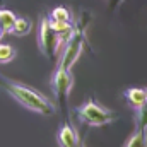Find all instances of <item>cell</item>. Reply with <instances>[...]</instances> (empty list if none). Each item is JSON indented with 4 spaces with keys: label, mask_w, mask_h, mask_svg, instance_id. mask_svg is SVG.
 <instances>
[{
    "label": "cell",
    "mask_w": 147,
    "mask_h": 147,
    "mask_svg": "<svg viewBox=\"0 0 147 147\" xmlns=\"http://www.w3.org/2000/svg\"><path fill=\"white\" fill-rule=\"evenodd\" d=\"M0 87L7 94H10L19 105H22L24 108H28L33 113H39L43 116H51L55 113V105L46 96H43L41 92H38L31 87H26L19 82H14L3 75H0Z\"/></svg>",
    "instance_id": "cell-1"
},
{
    "label": "cell",
    "mask_w": 147,
    "mask_h": 147,
    "mask_svg": "<svg viewBox=\"0 0 147 147\" xmlns=\"http://www.w3.org/2000/svg\"><path fill=\"white\" fill-rule=\"evenodd\" d=\"M77 118H79V121H82L89 127H105L116 120V115L111 110L103 108L96 101L89 99L86 105L77 108Z\"/></svg>",
    "instance_id": "cell-2"
},
{
    "label": "cell",
    "mask_w": 147,
    "mask_h": 147,
    "mask_svg": "<svg viewBox=\"0 0 147 147\" xmlns=\"http://www.w3.org/2000/svg\"><path fill=\"white\" fill-rule=\"evenodd\" d=\"M84 29L82 28H74V33L70 38L65 41V48H63V55L60 58L58 69L62 70H70L74 65L77 63L80 53H82V46H84Z\"/></svg>",
    "instance_id": "cell-3"
},
{
    "label": "cell",
    "mask_w": 147,
    "mask_h": 147,
    "mask_svg": "<svg viewBox=\"0 0 147 147\" xmlns=\"http://www.w3.org/2000/svg\"><path fill=\"white\" fill-rule=\"evenodd\" d=\"M62 41L58 34L53 31V28L50 26V19L45 17L41 19L39 22V29H38V46H39V51L48 58V60H53V57L57 55V50L60 48Z\"/></svg>",
    "instance_id": "cell-4"
},
{
    "label": "cell",
    "mask_w": 147,
    "mask_h": 147,
    "mask_svg": "<svg viewBox=\"0 0 147 147\" xmlns=\"http://www.w3.org/2000/svg\"><path fill=\"white\" fill-rule=\"evenodd\" d=\"M72 89V74L70 70L58 69L53 75V92L57 98V103L62 110L67 108V96Z\"/></svg>",
    "instance_id": "cell-5"
},
{
    "label": "cell",
    "mask_w": 147,
    "mask_h": 147,
    "mask_svg": "<svg viewBox=\"0 0 147 147\" xmlns=\"http://www.w3.org/2000/svg\"><path fill=\"white\" fill-rule=\"evenodd\" d=\"M125 98L134 110H142L147 105V91L142 87H130L125 91Z\"/></svg>",
    "instance_id": "cell-6"
},
{
    "label": "cell",
    "mask_w": 147,
    "mask_h": 147,
    "mask_svg": "<svg viewBox=\"0 0 147 147\" xmlns=\"http://www.w3.org/2000/svg\"><path fill=\"white\" fill-rule=\"evenodd\" d=\"M58 142L62 147H77L79 146V139L77 134L70 125H63L58 132Z\"/></svg>",
    "instance_id": "cell-7"
},
{
    "label": "cell",
    "mask_w": 147,
    "mask_h": 147,
    "mask_svg": "<svg viewBox=\"0 0 147 147\" xmlns=\"http://www.w3.org/2000/svg\"><path fill=\"white\" fill-rule=\"evenodd\" d=\"M50 19V17H48ZM50 26L53 28V31L58 34V38H60V41L62 43H65L69 38H70V34L74 33V26L70 21H53V19H50Z\"/></svg>",
    "instance_id": "cell-8"
},
{
    "label": "cell",
    "mask_w": 147,
    "mask_h": 147,
    "mask_svg": "<svg viewBox=\"0 0 147 147\" xmlns=\"http://www.w3.org/2000/svg\"><path fill=\"white\" fill-rule=\"evenodd\" d=\"M31 29H33L31 19H28V17H16L14 26L10 29V34H14V36H26V34H29Z\"/></svg>",
    "instance_id": "cell-9"
},
{
    "label": "cell",
    "mask_w": 147,
    "mask_h": 147,
    "mask_svg": "<svg viewBox=\"0 0 147 147\" xmlns=\"http://www.w3.org/2000/svg\"><path fill=\"white\" fill-rule=\"evenodd\" d=\"M125 147H147V130H146V127H139V128L130 135V139L127 140Z\"/></svg>",
    "instance_id": "cell-10"
},
{
    "label": "cell",
    "mask_w": 147,
    "mask_h": 147,
    "mask_svg": "<svg viewBox=\"0 0 147 147\" xmlns=\"http://www.w3.org/2000/svg\"><path fill=\"white\" fill-rule=\"evenodd\" d=\"M14 21H16V14L9 9H0V26L3 28L5 33H10L12 26H14Z\"/></svg>",
    "instance_id": "cell-11"
},
{
    "label": "cell",
    "mask_w": 147,
    "mask_h": 147,
    "mask_svg": "<svg viewBox=\"0 0 147 147\" xmlns=\"http://www.w3.org/2000/svg\"><path fill=\"white\" fill-rule=\"evenodd\" d=\"M14 57H16V50L7 43H0V63H9L14 60Z\"/></svg>",
    "instance_id": "cell-12"
},
{
    "label": "cell",
    "mask_w": 147,
    "mask_h": 147,
    "mask_svg": "<svg viewBox=\"0 0 147 147\" xmlns=\"http://www.w3.org/2000/svg\"><path fill=\"white\" fill-rule=\"evenodd\" d=\"M50 19H53V21H70V12L65 7H57V9L51 10Z\"/></svg>",
    "instance_id": "cell-13"
},
{
    "label": "cell",
    "mask_w": 147,
    "mask_h": 147,
    "mask_svg": "<svg viewBox=\"0 0 147 147\" xmlns=\"http://www.w3.org/2000/svg\"><path fill=\"white\" fill-rule=\"evenodd\" d=\"M3 34H5V31H3V28L0 26V39H2V36H3Z\"/></svg>",
    "instance_id": "cell-14"
},
{
    "label": "cell",
    "mask_w": 147,
    "mask_h": 147,
    "mask_svg": "<svg viewBox=\"0 0 147 147\" xmlns=\"http://www.w3.org/2000/svg\"><path fill=\"white\" fill-rule=\"evenodd\" d=\"M77 147H82V146H80V144H79V146H77Z\"/></svg>",
    "instance_id": "cell-15"
}]
</instances>
